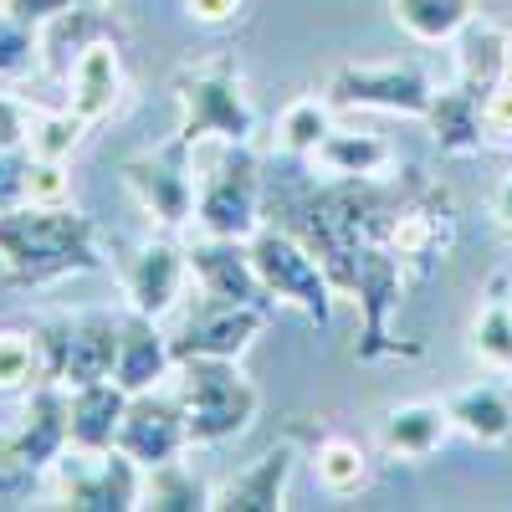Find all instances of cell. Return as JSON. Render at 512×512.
Masks as SVG:
<instances>
[{
  "instance_id": "4316f807",
  "label": "cell",
  "mask_w": 512,
  "mask_h": 512,
  "mask_svg": "<svg viewBox=\"0 0 512 512\" xmlns=\"http://www.w3.org/2000/svg\"><path fill=\"white\" fill-rule=\"evenodd\" d=\"M313 472H318L323 492H333V497H354V492L369 487L374 461H369V446L354 441V436H323L318 451H313Z\"/></svg>"
},
{
  "instance_id": "d590c367",
  "label": "cell",
  "mask_w": 512,
  "mask_h": 512,
  "mask_svg": "<svg viewBox=\"0 0 512 512\" xmlns=\"http://www.w3.org/2000/svg\"><path fill=\"white\" fill-rule=\"evenodd\" d=\"M57 200H67V175H62V164L36 159V164H31V200H26V205H57Z\"/></svg>"
},
{
  "instance_id": "30bf717a",
  "label": "cell",
  "mask_w": 512,
  "mask_h": 512,
  "mask_svg": "<svg viewBox=\"0 0 512 512\" xmlns=\"http://www.w3.org/2000/svg\"><path fill=\"white\" fill-rule=\"evenodd\" d=\"M323 98L333 108H374V113H405L425 118L436 98V82L420 62H344L323 82Z\"/></svg>"
},
{
  "instance_id": "9c48e42d",
  "label": "cell",
  "mask_w": 512,
  "mask_h": 512,
  "mask_svg": "<svg viewBox=\"0 0 512 512\" xmlns=\"http://www.w3.org/2000/svg\"><path fill=\"white\" fill-rule=\"evenodd\" d=\"M57 502L72 512H134L144 492V466L128 451H77L67 446L52 466Z\"/></svg>"
},
{
  "instance_id": "d4e9b609",
  "label": "cell",
  "mask_w": 512,
  "mask_h": 512,
  "mask_svg": "<svg viewBox=\"0 0 512 512\" xmlns=\"http://www.w3.org/2000/svg\"><path fill=\"white\" fill-rule=\"evenodd\" d=\"M139 507H144V512H210V487L175 456V461L144 466Z\"/></svg>"
},
{
  "instance_id": "4fadbf2b",
  "label": "cell",
  "mask_w": 512,
  "mask_h": 512,
  "mask_svg": "<svg viewBox=\"0 0 512 512\" xmlns=\"http://www.w3.org/2000/svg\"><path fill=\"white\" fill-rule=\"evenodd\" d=\"M190 277V251L175 241V231H159L149 241H139L123 262V292L128 308H139L149 318H164L180 303V287Z\"/></svg>"
},
{
  "instance_id": "1f68e13d",
  "label": "cell",
  "mask_w": 512,
  "mask_h": 512,
  "mask_svg": "<svg viewBox=\"0 0 512 512\" xmlns=\"http://www.w3.org/2000/svg\"><path fill=\"white\" fill-rule=\"evenodd\" d=\"M482 123H487V144H507L512 149V47L502 57V72L492 77V88H487Z\"/></svg>"
},
{
  "instance_id": "ab89813d",
  "label": "cell",
  "mask_w": 512,
  "mask_h": 512,
  "mask_svg": "<svg viewBox=\"0 0 512 512\" xmlns=\"http://www.w3.org/2000/svg\"><path fill=\"white\" fill-rule=\"evenodd\" d=\"M0 11H6V0H0Z\"/></svg>"
},
{
  "instance_id": "8d00e7d4",
  "label": "cell",
  "mask_w": 512,
  "mask_h": 512,
  "mask_svg": "<svg viewBox=\"0 0 512 512\" xmlns=\"http://www.w3.org/2000/svg\"><path fill=\"white\" fill-rule=\"evenodd\" d=\"M26 128H31V108H26L21 98H6V93H0V149L26 144Z\"/></svg>"
},
{
  "instance_id": "277c9868",
  "label": "cell",
  "mask_w": 512,
  "mask_h": 512,
  "mask_svg": "<svg viewBox=\"0 0 512 512\" xmlns=\"http://www.w3.org/2000/svg\"><path fill=\"white\" fill-rule=\"evenodd\" d=\"M195 226L200 236H231V241H251L267 226V175L251 144L216 149L195 195Z\"/></svg>"
},
{
  "instance_id": "83f0119b",
  "label": "cell",
  "mask_w": 512,
  "mask_h": 512,
  "mask_svg": "<svg viewBox=\"0 0 512 512\" xmlns=\"http://www.w3.org/2000/svg\"><path fill=\"white\" fill-rule=\"evenodd\" d=\"M36 384H47L36 323H6L0 328V395H31Z\"/></svg>"
},
{
  "instance_id": "603a6c76",
  "label": "cell",
  "mask_w": 512,
  "mask_h": 512,
  "mask_svg": "<svg viewBox=\"0 0 512 512\" xmlns=\"http://www.w3.org/2000/svg\"><path fill=\"white\" fill-rule=\"evenodd\" d=\"M466 349H472L487 369H507L512 374V292H507V277L502 272L482 292L472 333H466Z\"/></svg>"
},
{
  "instance_id": "52a82bcc",
  "label": "cell",
  "mask_w": 512,
  "mask_h": 512,
  "mask_svg": "<svg viewBox=\"0 0 512 512\" xmlns=\"http://www.w3.org/2000/svg\"><path fill=\"white\" fill-rule=\"evenodd\" d=\"M123 185L134 190V200L144 205V216L159 231H185L195 221V144L190 139H169L149 154H128L118 164Z\"/></svg>"
},
{
  "instance_id": "ba28073f",
  "label": "cell",
  "mask_w": 512,
  "mask_h": 512,
  "mask_svg": "<svg viewBox=\"0 0 512 512\" xmlns=\"http://www.w3.org/2000/svg\"><path fill=\"white\" fill-rule=\"evenodd\" d=\"M118 328H123V318H113V313H52V318H36L47 379L67 384V390L72 384L113 379Z\"/></svg>"
},
{
  "instance_id": "9a60e30c",
  "label": "cell",
  "mask_w": 512,
  "mask_h": 512,
  "mask_svg": "<svg viewBox=\"0 0 512 512\" xmlns=\"http://www.w3.org/2000/svg\"><path fill=\"white\" fill-rule=\"evenodd\" d=\"M11 446L16 456L31 466V472H52L57 456L72 446V400H67V384L47 379L26 395V410H21V425L11 431Z\"/></svg>"
},
{
  "instance_id": "f546056e",
  "label": "cell",
  "mask_w": 512,
  "mask_h": 512,
  "mask_svg": "<svg viewBox=\"0 0 512 512\" xmlns=\"http://www.w3.org/2000/svg\"><path fill=\"white\" fill-rule=\"evenodd\" d=\"M82 134H88V123H82L67 103L62 108H31V128H26V144L36 159H52L62 164L67 154H77Z\"/></svg>"
},
{
  "instance_id": "7a4b0ae2",
  "label": "cell",
  "mask_w": 512,
  "mask_h": 512,
  "mask_svg": "<svg viewBox=\"0 0 512 512\" xmlns=\"http://www.w3.org/2000/svg\"><path fill=\"white\" fill-rule=\"evenodd\" d=\"M175 103H180V128L195 149L205 139L216 144H251L256 139V108L246 98V82L231 57H200L175 72Z\"/></svg>"
},
{
  "instance_id": "8992f818",
  "label": "cell",
  "mask_w": 512,
  "mask_h": 512,
  "mask_svg": "<svg viewBox=\"0 0 512 512\" xmlns=\"http://www.w3.org/2000/svg\"><path fill=\"white\" fill-rule=\"evenodd\" d=\"M384 246L405 262L410 282L431 277L441 267V256L456 246V200H451V190L436 185L431 175H420V169H410L405 200L395 210L390 231H384Z\"/></svg>"
},
{
  "instance_id": "484cf974",
  "label": "cell",
  "mask_w": 512,
  "mask_h": 512,
  "mask_svg": "<svg viewBox=\"0 0 512 512\" xmlns=\"http://www.w3.org/2000/svg\"><path fill=\"white\" fill-rule=\"evenodd\" d=\"M390 16L400 21V31L436 47V41H456L477 21V0H390Z\"/></svg>"
},
{
  "instance_id": "44dd1931",
  "label": "cell",
  "mask_w": 512,
  "mask_h": 512,
  "mask_svg": "<svg viewBox=\"0 0 512 512\" xmlns=\"http://www.w3.org/2000/svg\"><path fill=\"white\" fill-rule=\"evenodd\" d=\"M72 446L77 451H113L118 446V425L128 410V390L118 379H93V384H72Z\"/></svg>"
},
{
  "instance_id": "836d02e7",
  "label": "cell",
  "mask_w": 512,
  "mask_h": 512,
  "mask_svg": "<svg viewBox=\"0 0 512 512\" xmlns=\"http://www.w3.org/2000/svg\"><path fill=\"white\" fill-rule=\"evenodd\" d=\"M31 487H36V472L16 456L11 436H0V507H21L31 497Z\"/></svg>"
},
{
  "instance_id": "d6a6232c",
  "label": "cell",
  "mask_w": 512,
  "mask_h": 512,
  "mask_svg": "<svg viewBox=\"0 0 512 512\" xmlns=\"http://www.w3.org/2000/svg\"><path fill=\"white\" fill-rule=\"evenodd\" d=\"M31 144H16V149H0V210H16L31 200Z\"/></svg>"
},
{
  "instance_id": "8fae6325",
  "label": "cell",
  "mask_w": 512,
  "mask_h": 512,
  "mask_svg": "<svg viewBox=\"0 0 512 512\" xmlns=\"http://www.w3.org/2000/svg\"><path fill=\"white\" fill-rule=\"evenodd\" d=\"M190 277L200 282V297H216V303H246L277 318V297L267 292V282L256 277L251 246L231 241V236H195L190 246Z\"/></svg>"
},
{
  "instance_id": "e0dca14e",
  "label": "cell",
  "mask_w": 512,
  "mask_h": 512,
  "mask_svg": "<svg viewBox=\"0 0 512 512\" xmlns=\"http://www.w3.org/2000/svg\"><path fill=\"white\" fill-rule=\"evenodd\" d=\"M123 98V62H118V47L103 36H93L88 47H77L72 67H67V108L82 118V123H103Z\"/></svg>"
},
{
  "instance_id": "cb8c5ba5",
  "label": "cell",
  "mask_w": 512,
  "mask_h": 512,
  "mask_svg": "<svg viewBox=\"0 0 512 512\" xmlns=\"http://www.w3.org/2000/svg\"><path fill=\"white\" fill-rule=\"evenodd\" d=\"M390 159V144L364 128H328V139L313 149V164L323 175H384Z\"/></svg>"
},
{
  "instance_id": "f1b7e54d",
  "label": "cell",
  "mask_w": 512,
  "mask_h": 512,
  "mask_svg": "<svg viewBox=\"0 0 512 512\" xmlns=\"http://www.w3.org/2000/svg\"><path fill=\"white\" fill-rule=\"evenodd\" d=\"M328 128H333V103L328 98H318V93L292 98L277 118V144L292 159H313V149L328 139Z\"/></svg>"
},
{
  "instance_id": "7c38bea8",
  "label": "cell",
  "mask_w": 512,
  "mask_h": 512,
  "mask_svg": "<svg viewBox=\"0 0 512 512\" xmlns=\"http://www.w3.org/2000/svg\"><path fill=\"white\" fill-rule=\"evenodd\" d=\"M267 318L272 313H262V308L205 297V303L169 333V344H175V359H241L251 349V338L267 328Z\"/></svg>"
},
{
  "instance_id": "f35d334b",
  "label": "cell",
  "mask_w": 512,
  "mask_h": 512,
  "mask_svg": "<svg viewBox=\"0 0 512 512\" xmlns=\"http://www.w3.org/2000/svg\"><path fill=\"white\" fill-rule=\"evenodd\" d=\"M492 210H497V221H502V226L512 231V175H507V180L497 185V200H492Z\"/></svg>"
},
{
  "instance_id": "74e56055",
  "label": "cell",
  "mask_w": 512,
  "mask_h": 512,
  "mask_svg": "<svg viewBox=\"0 0 512 512\" xmlns=\"http://www.w3.org/2000/svg\"><path fill=\"white\" fill-rule=\"evenodd\" d=\"M246 11V0H185V16L200 26H231Z\"/></svg>"
},
{
  "instance_id": "3957f363",
  "label": "cell",
  "mask_w": 512,
  "mask_h": 512,
  "mask_svg": "<svg viewBox=\"0 0 512 512\" xmlns=\"http://www.w3.org/2000/svg\"><path fill=\"white\" fill-rule=\"evenodd\" d=\"M180 405L190 420V446H226L251 431L262 395L236 359H180Z\"/></svg>"
},
{
  "instance_id": "7402d4cb",
  "label": "cell",
  "mask_w": 512,
  "mask_h": 512,
  "mask_svg": "<svg viewBox=\"0 0 512 512\" xmlns=\"http://www.w3.org/2000/svg\"><path fill=\"white\" fill-rule=\"evenodd\" d=\"M446 410L466 441H477V446L512 441V390H502V384H466V390L446 400Z\"/></svg>"
},
{
  "instance_id": "5b68a950",
  "label": "cell",
  "mask_w": 512,
  "mask_h": 512,
  "mask_svg": "<svg viewBox=\"0 0 512 512\" xmlns=\"http://www.w3.org/2000/svg\"><path fill=\"white\" fill-rule=\"evenodd\" d=\"M246 246H251L256 277L267 282V292L277 297V308H297L318 328L333 323V297L338 292H333L323 262L308 251V241H297L287 226H262Z\"/></svg>"
},
{
  "instance_id": "5bb4252c",
  "label": "cell",
  "mask_w": 512,
  "mask_h": 512,
  "mask_svg": "<svg viewBox=\"0 0 512 512\" xmlns=\"http://www.w3.org/2000/svg\"><path fill=\"white\" fill-rule=\"evenodd\" d=\"M118 451H128L139 466H159V461H175L180 451H190V420L180 395H128L123 425H118Z\"/></svg>"
},
{
  "instance_id": "6da1fadb",
  "label": "cell",
  "mask_w": 512,
  "mask_h": 512,
  "mask_svg": "<svg viewBox=\"0 0 512 512\" xmlns=\"http://www.w3.org/2000/svg\"><path fill=\"white\" fill-rule=\"evenodd\" d=\"M108 272L98 226L77 205H16L0 210V282L11 292H41L62 277Z\"/></svg>"
},
{
  "instance_id": "4dcf8cb0",
  "label": "cell",
  "mask_w": 512,
  "mask_h": 512,
  "mask_svg": "<svg viewBox=\"0 0 512 512\" xmlns=\"http://www.w3.org/2000/svg\"><path fill=\"white\" fill-rule=\"evenodd\" d=\"M36 62H41V36H36V26H26V21L11 16V11H0V82L26 77Z\"/></svg>"
},
{
  "instance_id": "ffe728a7",
  "label": "cell",
  "mask_w": 512,
  "mask_h": 512,
  "mask_svg": "<svg viewBox=\"0 0 512 512\" xmlns=\"http://www.w3.org/2000/svg\"><path fill=\"white\" fill-rule=\"evenodd\" d=\"M451 431H456V425H451L446 405L410 400V405L384 410V420H379V451L395 456V461H425V456H436L446 446Z\"/></svg>"
},
{
  "instance_id": "e575fe53",
  "label": "cell",
  "mask_w": 512,
  "mask_h": 512,
  "mask_svg": "<svg viewBox=\"0 0 512 512\" xmlns=\"http://www.w3.org/2000/svg\"><path fill=\"white\" fill-rule=\"evenodd\" d=\"M103 6L108 0H6V11L21 16L26 26H47V21L67 16V11H103Z\"/></svg>"
},
{
  "instance_id": "ac0fdd59",
  "label": "cell",
  "mask_w": 512,
  "mask_h": 512,
  "mask_svg": "<svg viewBox=\"0 0 512 512\" xmlns=\"http://www.w3.org/2000/svg\"><path fill=\"white\" fill-rule=\"evenodd\" d=\"M482 103H487V88H477L466 77H456L451 88H436L431 108H425V123H431V139L441 154H456V159L482 154V144H487Z\"/></svg>"
},
{
  "instance_id": "d6986e66",
  "label": "cell",
  "mask_w": 512,
  "mask_h": 512,
  "mask_svg": "<svg viewBox=\"0 0 512 512\" xmlns=\"http://www.w3.org/2000/svg\"><path fill=\"white\" fill-rule=\"evenodd\" d=\"M292 441L262 451L246 472H236L226 487L210 492V512H282L287 507V482H292Z\"/></svg>"
},
{
  "instance_id": "2e32d148",
  "label": "cell",
  "mask_w": 512,
  "mask_h": 512,
  "mask_svg": "<svg viewBox=\"0 0 512 512\" xmlns=\"http://www.w3.org/2000/svg\"><path fill=\"white\" fill-rule=\"evenodd\" d=\"M180 369L175 359V344L169 333L159 328V318L128 308L123 313V328H118V359H113V379L123 384L128 395H144V390H159V384Z\"/></svg>"
}]
</instances>
